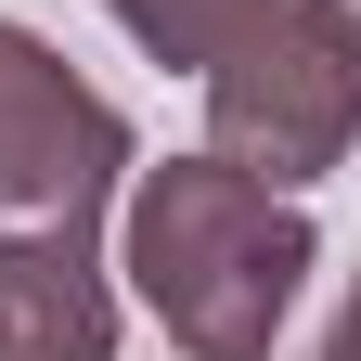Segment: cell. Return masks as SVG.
Here are the masks:
<instances>
[{
    "mask_svg": "<svg viewBox=\"0 0 361 361\" xmlns=\"http://www.w3.org/2000/svg\"><path fill=\"white\" fill-rule=\"evenodd\" d=\"M323 361H361V284H348V310H336V336H323Z\"/></svg>",
    "mask_w": 361,
    "mask_h": 361,
    "instance_id": "5b68a950",
    "label": "cell"
},
{
    "mask_svg": "<svg viewBox=\"0 0 361 361\" xmlns=\"http://www.w3.org/2000/svg\"><path fill=\"white\" fill-rule=\"evenodd\" d=\"M116 168V104L78 90L26 26H0V361H116V297L90 271Z\"/></svg>",
    "mask_w": 361,
    "mask_h": 361,
    "instance_id": "6da1fadb",
    "label": "cell"
},
{
    "mask_svg": "<svg viewBox=\"0 0 361 361\" xmlns=\"http://www.w3.org/2000/svg\"><path fill=\"white\" fill-rule=\"evenodd\" d=\"M104 13L142 39L155 65H219V52H233V39L271 13V0H104Z\"/></svg>",
    "mask_w": 361,
    "mask_h": 361,
    "instance_id": "277c9868",
    "label": "cell"
},
{
    "mask_svg": "<svg viewBox=\"0 0 361 361\" xmlns=\"http://www.w3.org/2000/svg\"><path fill=\"white\" fill-rule=\"evenodd\" d=\"M129 271L194 361H271V323L297 310V271H310V219L245 168L180 155L129 207Z\"/></svg>",
    "mask_w": 361,
    "mask_h": 361,
    "instance_id": "7a4b0ae2",
    "label": "cell"
},
{
    "mask_svg": "<svg viewBox=\"0 0 361 361\" xmlns=\"http://www.w3.org/2000/svg\"><path fill=\"white\" fill-rule=\"evenodd\" d=\"M348 129H361V13L348 0H271L207 65V142H219V168L271 180V194L323 180L348 155Z\"/></svg>",
    "mask_w": 361,
    "mask_h": 361,
    "instance_id": "3957f363",
    "label": "cell"
}]
</instances>
